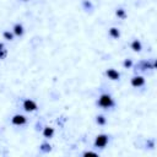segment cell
Wrapping results in <instances>:
<instances>
[{
  "label": "cell",
  "instance_id": "cell-12",
  "mask_svg": "<svg viewBox=\"0 0 157 157\" xmlns=\"http://www.w3.org/2000/svg\"><path fill=\"white\" fill-rule=\"evenodd\" d=\"M97 123H98V124H101V125H103V124L105 123V119H104V117H102V115L97 117Z\"/></svg>",
  "mask_w": 157,
  "mask_h": 157
},
{
  "label": "cell",
  "instance_id": "cell-7",
  "mask_svg": "<svg viewBox=\"0 0 157 157\" xmlns=\"http://www.w3.org/2000/svg\"><path fill=\"white\" fill-rule=\"evenodd\" d=\"M13 33H15L16 36H22V34H23V27H22V25H20V23L15 25V27H13Z\"/></svg>",
  "mask_w": 157,
  "mask_h": 157
},
{
  "label": "cell",
  "instance_id": "cell-6",
  "mask_svg": "<svg viewBox=\"0 0 157 157\" xmlns=\"http://www.w3.org/2000/svg\"><path fill=\"white\" fill-rule=\"evenodd\" d=\"M144 83H145V78H144L142 76H135V77L131 78V85H132L134 87H140V86H142Z\"/></svg>",
  "mask_w": 157,
  "mask_h": 157
},
{
  "label": "cell",
  "instance_id": "cell-9",
  "mask_svg": "<svg viewBox=\"0 0 157 157\" xmlns=\"http://www.w3.org/2000/svg\"><path fill=\"white\" fill-rule=\"evenodd\" d=\"M109 34H110V37H113V38H118V37L120 36L119 29H118V28H115V27H112V28L109 29Z\"/></svg>",
  "mask_w": 157,
  "mask_h": 157
},
{
  "label": "cell",
  "instance_id": "cell-8",
  "mask_svg": "<svg viewBox=\"0 0 157 157\" xmlns=\"http://www.w3.org/2000/svg\"><path fill=\"white\" fill-rule=\"evenodd\" d=\"M53 134H54V129H53V128H50V126H45V128H44L43 135H44L45 137H52Z\"/></svg>",
  "mask_w": 157,
  "mask_h": 157
},
{
  "label": "cell",
  "instance_id": "cell-11",
  "mask_svg": "<svg viewBox=\"0 0 157 157\" xmlns=\"http://www.w3.org/2000/svg\"><path fill=\"white\" fill-rule=\"evenodd\" d=\"M5 56H6V50L4 49V45L0 44V59H2V58H5Z\"/></svg>",
  "mask_w": 157,
  "mask_h": 157
},
{
  "label": "cell",
  "instance_id": "cell-10",
  "mask_svg": "<svg viewBox=\"0 0 157 157\" xmlns=\"http://www.w3.org/2000/svg\"><path fill=\"white\" fill-rule=\"evenodd\" d=\"M131 48H132L135 52H140L142 47H141V43H140V42L136 39V40H134V42L131 43Z\"/></svg>",
  "mask_w": 157,
  "mask_h": 157
},
{
  "label": "cell",
  "instance_id": "cell-16",
  "mask_svg": "<svg viewBox=\"0 0 157 157\" xmlns=\"http://www.w3.org/2000/svg\"><path fill=\"white\" fill-rule=\"evenodd\" d=\"M130 65H131V61H130V60H125L124 66H130Z\"/></svg>",
  "mask_w": 157,
  "mask_h": 157
},
{
  "label": "cell",
  "instance_id": "cell-14",
  "mask_svg": "<svg viewBox=\"0 0 157 157\" xmlns=\"http://www.w3.org/2000/svg\"><path fill=\"white\" fill-rule=\"evenodd\" d=\"M4 37H5L6 39H9V40L12 39V34H11L10 32H4Z\"/></svg>",
  "mask_w": 157,
  "mask_h": 157
},
{
  "label": "cell",
  "instance_id": "cell-5",
  "mask_svg": "<svg viewBox=\"0 0 157 157\" xmlns=\"http://www.w3.org/2000/svg\"><path fill=\"white\" fill-rule=\"evenodd\" d=\"M105 75L110 80H119V77H120V74L117 70H114V69H108L107 72H105Z\"/></svg>",
  "mask_w": 157,
  "mask_h": 157
},
{
  "label": "cell",
  "instance_id": "cell-17",
  "mask_svg": "<svg viewBox=\"0 0 157 157\" xmlns=\"http://www.w3.org/2000/svg\"><path fill=\"white\" fill-rule=\"evenodd\" d=\"M25 1H26V0H25Z\"/></svg>",
  "mask_w": 157,
  "mask_h": 157
},
{
  "label": "cell",
  "instance_id": "cell-2",
  "mask_svg": "<svg viewBox=\"0 0 157 157\" xmlns=\"http://www.w3.org/2000/svg\"><path fill=\"white\" fill-rule=\"evenodd\" d=\"M108 144V136L107 135H104V134H101V135H98L97 137H96V140H94V146L96 147H104L105 145Z\"/></svg>",
  "mask_w": 157,
  "mask_h": 157
},
{
  "label": "cell",
  "instance_id": "cell-13",
  "mask_svg": "<svg viewBox=\"0 0 157 157\" xmlns=\"http://www.w3.org/2000/svg\"><path fill=\"white\" fill-rule=\"evenodd\" d=\"M117 16H118V17H125V12H124V10H123V9H119V10L117 11Z\"/></svg>",
  "mask_w": 157,
  "mask_h": 157
},
{
  "label": "cell",
  "instance_id": "cell-3",
  "mask_svg": "<svg viewBox=\"0 0 157 157\" xmlns=\"http://www.w3.org/2000/svg\"><path fill=\"white\" fill-rule=\"evenodd\" d=\"M23 109L26 112H34L37 109V103L32 99H25L23 101Z\"/></svg>",
  "mask_w": 157,
  "mask_h": 157
},
{
  "label": "cell",
  "instance_id": "cell-15",
  "mask_svg": "<svg viewBox=\"0 0 157 157\" xmlns=\"http://www.w3.org/2000/svg\"><path fill=\"white\" fill-rule=\"evenodd\" d=\"M83 156H97V153L96 152H85Z\"/></svg>",
  "mask_w": 157,
  "mask_h": 157
},
{
  "label": "cell",
  "instance_id": "cell-1",
  "mask_svg": "<svg viewBox=\"0 0 157 157\" xmlns=\"http://www.w3.org/2000/svg\"><path fill=\"white\" fill-rule=\"evenodd\" d=\"M98 104L101 107H103V108H109L114 103H113V99H112V97L109 94H102L99 97V99H98Z\"/></svg>",
  "mask_w": 157,
  "mask_h": 157
},
{
  "label": "cell",
  "instance_id": "cell-4",
  "mask_svg": "<svg viewBox=\"0 0 157 157\" xmlns=\"http://www.w3.org/2000/svg\"><path fill=\"white\" fill-rule=\"evenodd\" d=\"M11 121L13 125H23V124H26V117L22 114H16L12 117Z\"/></svg>",
  "mask_w": 157,
  "mask_h": 157
}]
</instances>
